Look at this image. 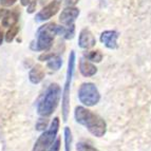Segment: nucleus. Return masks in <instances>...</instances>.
Segmentation results:
<instances>
[{"instance_id":"4be33fe9","label":"nucleus","mask_w":151,"mask_h":151,"mask_svg":"<svg viewBox=\"0 0 151 151\" xmlns=\"http://www.w3.org/2000/svg\"><path fill=\"white\" fill-rule=\"evenodd\" d=\"M17 0H0V2L3 6H11L16 2Z\"/></svg>"},{"instance_id":"b1692460","label":"nucleus","mask_w":151,"mask_h":151,"mask_svg":"<svg viewBox=\"0 0 151 151\" xmlns=\"http://www.w3.org/2000/svg\"><path fill=\"white\" fill-rule=\"evenodd\" d=\"M3 37H4V35H3L2 30H1V28H0V45H2V42H3Z\"/></svg>"},{"instance_id":"6e6552de","label":"nucleus","mask_w":151,"mask_h":151,"mask_svg":"<svg viewBox=\"0 0 151 151\" xmlns=\"http://www.w3.org/2000/svg\"><path fill=\"white\" fill-rule=\"evenodd\" d=\"M78 16H79V10L75 6H69L61 12L60 16H59V21L61 24L70 27V25L74 24V21L76 20Z\"/></svg>"},{"instance_id":"4468645a","label":"nucleus","mask_w":151,"mask_h":151,"mask_svg":"<svg viewBox=\"0 0 151 151\" xmlns=\"http://www.w3.org/2000/svg\"><path fill=\"white\" fill-rule=\"evenodd\" d=\"M18 18H19L18 8H16L15 10L8 11L4 14V16L2 17V27H4V28H11L13 25H15L18 22Z\"/></svg>"},{"instance_id":"412c9836","label":"nucleus","mask_w":151,"mask_h":151,"mask_svg":"<svg viewBox=\"0 0 151 151\" xmlns=\"http://www.w3.org/2000/svg\"><path fill=\"white\" fill-rule=\"evenodd\" d=\"M36 5H37V0H31L30 3H29L27 6H28V10H27V12L29 13V14H32V13L35 12L36 10Z\"/></svg>"},{"instance_id":"7ed1b4c3","label":"nucleus","mask_w":151,"mask_h":151,"mask_svg":"<svg viewBox=\"0 0 151 151\" xmlns=\"http://www.w3.org/2000/svg\"><path fill=\"white\" fill-rule=\"evenodd\" d=\"M57 24L54 22H49L41 25L36 33V40L32 41L31 49L33 51H49L53 45L54 37L57 35Z\"/></svg>"},{"instance_id":"5701e85b","label":"nucleus","mask_w":151,"mask_h":151,"mask_svg":"<svg viewBox=\"0 0 151 151\" xmlns=\"http://www.w3.org/2000/svg\"><path fill=\"white\" fill-rule=\"evenodd\" d=\"M79 0H65V4L68 6H74Z\"/></svg>"},{"instance_id":"f8f14e48","label":"nucleus","mask_w":151,"mask_h":151,"mask_svg":"<svg viewBox=\"0 0 151 151\" xmlns=\"http://www.w3.org/2000/svg\"><path fill=\"white\" fill-rule=\"evenodd\" d=\"M45 68H43L41 65H35L31 69L30 73H29V79L32 83L34 85H37V83H41L42 79L45 78Z\"/></svg>"},{"instance_id":"20e7f679","label":"nucleus","mask_w":151,"mask_h":151,"mask_svg":"<svg viewBox=\"0 0 151 151\" xmlns=\"http://www.w3.org/2000/svg\"><path fill=\"white\" fill-rule=\"evenodd\" d=\"M75 52L71 51L70 56H69L68 61V70H67V78H65V88H63V104H61V108H63V122L68 121L69 111H70V88L71 83H72V77H73L74 68H75Z\"/></svg>"},{"instance_id":"39448f33","label":"nucleus","mask_w":151,"mask_h":151,"mask_svg":"<svg viewBox=\"0 0 151 151\" xmlns=\"http://www.w3.org/2000/svg\"><path fill=\"white\" fill-rule=\"evenodd\" d=\"M58 129H59V119L58 117H54L52 123H51L50 127L47 130H45L40 136L37 139L35 145L33 147L32 151H47L49 147L52 145L56 139L57 135Z\"/></svg>"},{"instance_id":"6ab92c4d","label":"nucleus","mask_w":151,"mask_h":151,"mask_svg":"<svg viewBox=\"0 0 151 151\" xmlns=\"http://www.w3.org/2000/svg\"><path fill=\"white\" fill-rule=\"evenodd\" d=\"M48 128V119H39L36 123V130L38 131H45Z\"/></svg>"},{"instance_id":"dca6fc26","label":"nucleus","mask_w":151,"mask_h":151,"mask_svg":"<svg viewBox=\"0 0 151 151\" xmlns=\"http://www.w3.org/2000/svg\"><path fill=\"white\" fill-rule=\"evenodd\" d=\"M18 31H19V27L18 25L15 24L13 25V27H11L10 30L5 34V41L6 42H12L14 40V38L16 37V35L18 34Z\"/></svg>"},{"instance_id":"f257e3e1","label":"nucleus","mask_w":151,"mask_h":151,"mask_svg":"<svg viewBox=\"0 0 151 151\" xmlns=\"http://www.w3.org/2000/svg\"><path fill=\"white\" fill-rule=\"evenodd\" d=\"M74 115L76 122L86 127L91 134H93L96 137H101L105 135L107 131V124L101 116L81 106L76 107Z\"/></svg>"},{"instance_id":"9b49d317","label":"nucleus","mask_w":151,"mask_h":151,"mask_svg":"<svg viewBox=\"0 0 151 151\" xmlns=\"http://www.w3.org/2000/svg\"><path fill=\"white\" fill-rule=\"evenodd\" d=\"M117 38H119V33L116 31H105L101 33V41L108 49H116L117 48Z\"/></svg>"},{"instance_id":"1a4fd4ad","label":"nucleus","mask_w":151,"mask_h":151,"mask_svg":"<svg viewBox=\"0 0 151 151\" xmlns=\"http://www.w3.org/2000/svg\"><path fill=\"white\" fill-rule=\"evenodd\" d=\"M40 61H47V67L52 71H58L63 65V59L59 55L53 53L41 54L38 58Z\"/></svg>"},{"instance_id":"423d86ee","label":"nucleus","mask_w":151,"mask_h":151,"mask_svg":"<svg viewBox=\"0 0 151 151\" xmlns=\"http://www.w3.org/2000/svg\"><path fill=\"white\" fill-rule=\"evenodd\" d=\"M78 98L87 107H93L101 99V94L92 83H83L78 90Z\"/></svg>"},{"instance_id":"ddd939ff","label":"nucleus","mask_w":151,"mask_h":151,"mask_svg":"<svg viewBox=\"0 0 151 151\" xmlns=\"http://www.w3.org/2000/svg\"><path fill=\"white\" fill-rule=\"evenodd\" d=\"M79 71H81V75L85 76V77H91V76L96 74L97 68L93 63H91L90 61L81 58V61H79Z\"/></svg>"},{"instance_id":"f3484780","label":"nucleus","mask_w":151,"mask_h":151,"mask_svg":"<svg viewBox=\"0 0 151 151\" xmlns=\"http://www.w3.org/2000/svg\"><path fill=\"white\" fill-rule=\"evenodd\" d=\"M71 143H72V133L69 127L65 128V151H70L71 150Z\"/></svg>"},{"instance_id":"a211bd4d","label":"nucleus","mask_w":151,"mask_h":151,"mask_svg":"<svg viewBox=\"0 0 151 151\" xmlns=\"http://www.w3.org/2000/svg\"><path fill=\"white\" fill-rule=\"evenodd\" d=\"M76 149H77V151H99L96 148H94L93 146H91L87 143H83V142L78 143L76 145Z\"/></svg>"},{"instance_id":"aec40b11","label":"nucleus","mask_w":151,"mask_h":151,"mask_svg":"<svg viewBox=\"0 0 151 151\" xmlns=\"http://www.w3.org/2000/svg\"><path fill=\"white\" fill-rule=\"evenodd\" d=\"M60 139L59 137H57V139H55V141L52 143V145H51L50 147H49L48 151H59V149H60Z\"/></svg>"},{"instance_id":"2eb2a0df","label":"nucleus","mask_w":151,"mask_h":151,"mask_svg":"<svg viewBox=\"0 0 151 151\" xmlns=\"http://www.w3.org/2000/svg\"><path fill=\"white\" fill-rule=\"evenodd\" d=\"M85 57L90 61L93 63H101L103 59V54L101 51H89V52H85Z\"/></svg>"},{"instance_id":"393cba45","label":"nucleus","mask_w":151,"mask_h":151,"mask_svg":"<svg viewBox=\"0 0 151 151\" xmlns=\"http://www.w3.org/2000/svg\"><path fill=\"white\" fill-rule=\"evenodd\" d=\"M31 0H21V5H23V6H25V5H28L29 3H30Z\"/></svg>"},{"instance_id":"f03ea898","label":"nucleus","mask_w":151,"mask_h":151,"mask_svg":"<svg viewBox=\"0 0 151 151\" xmlns=\"http://www.w3.org/2000/svg\"><path fill=\"white\" fill-rule=\"evenodd\" d=\"M61 89L58 83H51L37 105V112L42 117H48L56 110L60 99Z\"/></svg>"},{"instance_id":"0eeeda50","label":"nucleus","mask_w":151,"mask_h":151,"mask_svg":"<svg viewBox=\"0 0 151 151\" xmlns=\"http://www.w3.org/2000/svg\"><path fill=\"white\" fill-rule=\"evenodd\" d=\"M60 8V1L59 0H53L51 1L49 4H47L40 12H38L36 14L35 20L38 22H42V21L49 20L50 18H52L54 15L57 14Z\"/></svg>"},{"instance_id":"9d476101","label":"nucleus","mask_w":151,"mask_h":151,"mask_svg":"<svg viewBox=\"0 0 151 151\" xmlns=\"http://www.w3.org/2000/svg\"><path fill=\"white\" fill-rule=\"evenodd\" d=\"M96 39L90 30L83 29V30L81 31L79 37H78V45L81 49H90L92 47H94Z\"/></svg>"}]
</instances>
